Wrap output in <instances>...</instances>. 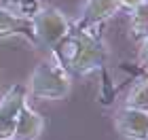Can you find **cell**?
Masks as SVG:
<instances>
[{
	"mask_svg": "<svg viewBox=\"0 0 148 140\" xmlns=\"http://www.w3.org/2000/svg\"><path fill=\"white\" fill-rule=\"evenodd\" d=\"M55 57L64 70H72L76 74H87V72L99 68L104 51L97 36L91 34L87 28H83L78 32H72V34L68 32L55 45Z\"/></svg>",
	"mask_w": 148,
	"mask_h": 140,
	"instance_id": "1",
	"label": "cell"
},
{
	"mask_svg": "<svg viewBox=\"0 0 148 140\" xmlns=\"http://www.w3.org/2000/svg\"><path fill=\"white\" fill-rule=\"evenodd\" d=\"M131 32H133V36H136V38H146L148 36V2H146V0L133 9Z\"/></svg>",
	"mask_w": 148,
	"mask_h": 140,
	"instance_id": "9",
	"label": "cell"
},
{
	"mask_svg": "<svg viewBox=\"0 0 148 140\" xmlns=\"http://www.w3.org/2000/svg\"><path fill=\"white\" fill-rule=\"evenodd\" d=\"M119 134L127 140H148V112L125 106L114 119Z\"/></svg>",
	"mask_w": 148,
	"mask_h": 140,
	"instance_id": "5",
	"label": "cell"
},
{
	"mask_svg": "<svg viewBox=\"0 0 148 140\" xmlns=\"http://www.w3.org/2000/svg\"><path fill=\"white\" fill-rule=\"evenodd\" d=\"M142 59H144V64L148 66V36H146V43H144V49H142Z\"/></svg>",
	"mask_w": 148,
	"mask_h": 140,
	"instance_id": "12",
	"label": "cell"
},
{
	"mask_svg": "<svg viewBox=\"0 0 148 140\" xmlns=\"http://www.w3.org/2000/svg\"><path fill=\"white\" fill-rule=\"evenodd\" d=\"M25 104V89L21 85L13 87L0 102V140H11L15 121L19 117V110Z\"/></svg>",
	"mask_w": 148,
	"mask_h": 140,
	"instance_id": "4",
	"label": "cell"
},
{
	"mask_svg": "<svg viewBox=\"0 0 148 140\" xmlns=\"http://www.w3.org/2000/svg\"><path fill=\"white\" fill-rule=\"evenodd\" d=\"M32 96L38 100H57L64 98L70 91V77L68 70H64L55 62H45L32 74L30 83Z\"/></svg>",
	"mask_w": 148,
	"mask_h": 140,
	"instance_id": "2",
	"label": "cell"
},
{
	"mask_svg": "<svg viewBox=\"0 0 148 140\" xmlns=\"http://www.w3.org/2000/svg\"><path fill=\"white\" fill-rule=\"evenodd\" d=\"M119 9L116 0H89L85 6V17L83 26H97L104 23L106 19H110Z\"/></svg>",
	"mask_w": 148,
	"mask_h": 140,
	"instance_id": "7",
	"label": "cell"
},
{
	"mask_svg": "<svg viewBox=\"0 0 148 140\" xmlns=\"http://www.w3.org/2000/svg\"><path fill=\"white\" fill-rule=\"evenodd\" d=\"M32 32L47 47H55L68 34V21L55 9H42L32 17Z\"/></svg>",
	"mask_w": 148,
	"mask_h": 140,
	"instance_id": "3",
	"label": "cell"
},
{
	"mask_svg": "<svg viewBox=\"0 0 148 140\" xmlns=\"http://www.w3.org/2000/svg\"><path fill=\"white\" fill-rule=\"evenodd\" d=\"M116 2L121 4V6H129V9H136L138 4H142L144 0H116Z\"/></svg>",
	"mask_w": 148,
	"mask_h": 140,
	"instance_id": "11",
	"label": "cell"
},
{
	"mask_svg": "<svg viewBox=\"0 0 148 140\" xmlns=\"http://www.w3.org/2000/svg\"><path fill=\"white\" fill-rule=\"evenodd\" d=\"M127 106H129V108H136V110L148 112V81L140 83L131 89L129 98H127Z\"/></svg>",
	"mask_w": 148,
	"mask_h": 140,
	"instance_id": "10",
	"label": "cell"
},
{
	"mask_svg": "<svg viewBox=\"0 0 148 140\" xmlns=\"http://www.w3.org/2000/svg\"><path fill=\"white\" fill-rule=\"evenodd\" d=\"M45 121L36 110L28 108L23 104V108L19 110V117L15 121V130H13V140H38V136L42 134Z\"/></svg>",
	"mask_w": 148,
	"mask_h": 140,
	"instance_id": "6",
	"label": "cell"
},
{
	"mask_svg": "<svg viewBox=\"0 0 148 140\" xmlns=\"http://www.w3.org/2000/svg\"><path fill=\"white\" fill-rule=\"evenodd\" d=\"M9 34H23L28 38H34L30 21H25V19L0 9V36H9Z\"/></svg>",
	"mask_w": 148,
	"mask_h": 140,
	"instance_id": "8",
	"label": "cell"
}]
</instances>
